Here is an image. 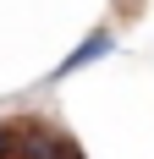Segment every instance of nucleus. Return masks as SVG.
I'll use <instances>...</instances> for the list:
<instances>
[{
	"label": "nucleus",
	"instance_id": "nucleus-3",
	"mask_svg": "<svg viewBox=\"0 0 154 159\" xmlns=\"http://www.w3.org/2000/svg\"><path fill=\"white\" fill-rule=\"evenodd\" d=\"M11 148H17V137H11V121H0V159H11Z\"/></svg>",
	"mask_w": 154,
	"mask_h": 159
},
{
	"label": "nucleus",
	"instance_id": "nucleus-2",
	"mask_svg": "<svg viewBox=\"0 0 154 159\" xmlns=\"http://www.w3.org/2000/svg\"><path fill=\"white\" fill-rule=\"evenodd\" d=\"M110 49H116V33H110V28H94L88 39H77V44L66 49L61 61H55L50 82H66V77H77V71H88V66H99V61L110 55Z\"/></svg>",
	"mask_w": 154,
	"mask_h": 159
},
{
	"label": "nucleus",
	"instance_id": "nucleus-1",
	"mask_svg": "<svg viewBox=\"0 0 154 159\" xmlns=\"http://www.w3.org/2000/svg\"><path fill=\"white\" fill-rule=\"evenodd\" d=\"M11 137H17L11 159H83V148L66 143L61 132H50L44 121H11Z\"/></svg>",
	"mask_w": 154,
	"mask_h": 159
}]
</instances>
